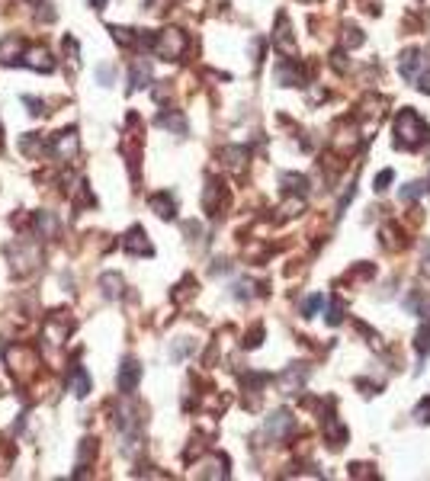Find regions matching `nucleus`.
Returning <instances> with one entry per match:
<instances>
[{
    "label": "nucleus",
    "instance_id": "nucleus-9",
    "mask_svg": "<svg viewBox=\"0 0 430 481\" xmlns=\"http://www.w3.org/2000/svg\"><path fill=\"white\" fill-rule=\"evenodd\" d=\"M138 382H141V366L135 363V359H126L119 369V391L122 395H132V391L138 388Z\"/></svg>",
    "mask_w": 430,
    "mask_h": 481
},
{
    "label": "nucleus",
    "instance_id": "nucleus-27",
    "mask_svg": "<svg viewBox=\"0 0 430 481\" xmlns=\"http://www.w3.org/2000/svg\"><path fill=\"white\" fill-rule=\"evenodd\" d=\"M389 183H391V170H382V173L376 177V190L385 192V190H389Z\"/></svg>",
    "mask_w": 430,
    "mask_h": 481
},
{
    "label": "nucleus",
    "instance_id": "nucleus-16",
    "mask_svg": "<svg viewBox=\"0 0 430 481\" xmlns=\"http://www.w3.org/2000/svg\"><path fill=\"white\" fill-rule=\"evenodd\" d=\"M148 81H151V71H148V64H145V61L135 64V68H132V77H128V90L148 87Z\"/></svg>",
    "mask_w": 430,
    "mask_h": 481
},
{
    "label": "nucleus",
    "instance_id": "nucleus-1",
    "mask_svg": "<svg viewBox=\"0 0 430 481\" xmlns=\"http://www.w3.org/2000/svg\"><path fill=\"white\" fill-rule=\"evenodd\" d=\"M6 260H10V269L16 276H32L39 267H42V247L32 241H13L4 247Z\"/></svg>",
    "mask_w": 430,
    "mask_h": 481
},
{
    "label": "nucleus",
    "instance_id": "nucleus-5",
    "mask_svg": "<svg viewBox=\"0 0 430 481\" xmlns=\"http://www.w3.org/2000/svg\"><path fill=\"white\" fill-rule=\"evenodd\" d=\"M68 333H71V318L64 311H55L48 321H45V331H42V337H45V343L48 346H61L64 340H68Z\"/></svg>",
    "mask_w": 430,
    "mask_h": 481
},
{
    "label": "nucleus",
    "instance_id": "nucleus-20",
    "mask_svg": "<svg viewBox=\"0 0 430 481\" xmlns=\"http://www.w3.org/2000/svg\"><path fill=\"white\" fill-rule=\"evenodd\" d=\"M289 427H292V417H289V414H273L267 420V433L270 436H280L282 430H289Z\"/></svg>",
    "mask_w": 430,
    "mask_h": 481
},
{
    "label": "nucleus",
    "instance_id": "nucleus-34",
    "mask_svg": "<svg viewBox=\"0 0 430 481\" xmlns=\"http://www.w3.org/2000/svg\"><path fill=\"white\" fill-rule=\"evenodd\" d=\"M0 138H4V125H0Z\"/></svg>",
    "mask_w": 430,
    "mask_h": 481
},
{
    "label": "nucleus",
    "instance_id": "nucleus-31",
    "mask_svg": "<svg viewBox=\"0 0 430 481\" xmlns=\"http://www.w3.org/2000/svg\"><path fill=\"white\" fill-rule=\"evenodd\" d=\"M414 81H417V87H421L424 93H430V71H424V74H417Z\"/></svg>",
    "mask_w": 430,
    "mask_h": 481
},
{
    "label": "nucleus",
    "instance_id": "nucleus-19",
    "mask_svg": "<svg viewBox=\"0 0 430 481\" xmlns=\"http://www.w3.org/2000/svg\"><path fill=\"white\" fill-rule=\"evenodd\" d=\"M417 64H421V55H417V51H404L398 68H401V74L408 77V81H414V77H417Z\"/></svg>",
    "mask_w": 430,
    "mask_h": 481
},
{
    "label": "nucleus",
    "instance_id": "nucleus-3",
    "mask_svg": "<svg viewBox=\"0 0 430 481\" xmlns=\"http://www.w3.org/2000/svg\"><path fill=\"white\" fill-rule=\"evenodd\" d=\"M395 132H398V145L401 148H414L417 141L424 138V122L421 115L414 113V109H401V113L395 115Z\"/></svg>",
    "mask_w": 430,
    "mask_h": 481
},
{
    "label": "nucleus",
    "instance_id": "nucleus-22",
    "mask_svg": "<svg viewBox=\"0 0 430 481\" xmlns=\"http://www.w3.org/2000/svg\"><path fill=\"white\" fill-rule=\"evenodd\" d=\"M321 308H324V295H308V301H305V308H302V311H305V318H314Z\"/></svg>",
    "mask_w": 430,
    "mask_h": 481
},
{
    "label": "nucleus",
    "instance_id": "nucleus-24",
    "mask_svg": "<svg viewBox=\"0 0 430 481\" xmlns=\"http://www.w3.org/2000/svg\"><path fill=\"white\" fill-rule=\"evenodd\" d=\"M417 350H421V353L430 350V321L421 327V331H417Z\"/></svg>",
    "mask_w": 430,
    "mask_h": 481
},
{
    "label": "nucleus",
    "instance_id": "nucleus-11",
    "mask_svg": "<svg viewBox=\"0 0 430 481\" xmlns=\"http://www.w3.org/2000/svg\"><path fill=\"white\" fill-rule=\"evenodd\" d=\"M68 391L74 398H87L90 395V376H87V369L83 366H74L71 369V376H68Z\"/></svg>",
    "mask_w": 430,
    "mask_h": 481
},
{
    "label": "nucleus",
    "instance_id": "nucleus-6",
    "mask_svg": "<svg viewBox=\"0 0 430 481\" xmlns=\"http://www.w3.org/2000/svg\"><path fill=\"white\" fill-rule=\"evenodd\" d=\"M19 64H26V68L39 71V74H51V71H55V55H51L45 45H32V48L23 51Z\"/></svg>",
    "mask_w": 430,
    "mask_h": 481
},
{
    "label": "nucleus",
    "instance_id": "nucleus-25",
    "mask_svg": "<svg viewBox=\"0 0 430 481\" xmlns=\"http://www.w3.org/2000/svg\"><path fill=\"white\" fill-rule=\"evenodd\" d=\"M113 77H116V71L109 68V64H100V68H96V81H100L103 87H109V83H113Z\"/></svg>",
    "mask_w": 430,
    "mask_h": 481
},
{
    "label": "nucleus",
    "instance_id": "nucleus-12",
    "mask_svg": "<svg viewBox=\"0 0 430 481\" xmlns=\"http://www.w3.org/2000/svg\"><path fill=\"white\" fill-rule=\"evenodd\" d=\"M122 289H126V282H122L119 273H103V276H100V292H103V299H109V301L119 299Z\"/></svg>",
    "mask_w": 430,
    "mask_h": 481
},
{
    "label": "nucleus",
    "instance_id": "nucleus-18",
    "mask_svg": "<svg viewBox=\"0 0 430 481\" xmlns=\"http://www.w3.org/2000/svg\"><path fill=\"white\" fill-rule=\"evenodd\" d=\"M158 125L173 128L177 135H183V132H186V119H183L180 113H160V115H158Z\"/></svg>",
    "mask_w": 430,
    "mask_h": 481
},
{
    "label": "nucleus",
    "instance_id": "nucleus-28",
    "mask_svg": "<svg viewBox=\"0 0 430 481\" xmlns=\"http://www.w3.org/2000/svg\"><path fill=\"white\" fill-rule=\"evenodd\" d=\"M421 186H417V183H408V186H404V190H401V199H408V202H411V199H417V196H421Z\"/></svg>",
    "mask_w": 430,
    "mask_h": 481
},
{
    "label": "nucleus",
    "instance_id": "nucleus-14",
    "mask_svg": "<svg viewBox=\"0 0 430 481\" xmlns=\"http://www.w3.org/2000/svg\"><path fill=\"white\" fill-rule=\"evenodd\" d=\"M151 209L158 212L160 218H167V222H170V218L177 215V205H173V196H167V192H158V196H151Z\"/></svg>",
    "mask_w": 430,
    "mask_h": 481
},
{
    "label": "nucleus",
    "instance_id": "nucleus-13",
    "mask_svg": "<svg viewBox=\"0 0 430 481\" xmlns=\"http://www.w3.org/2000/svg\"><path fill=\"white\" fill-rule=\"evenodd\" d=\"M36 234L42 237V241L58 234V218L51 215V212H36Z\"/></svg>",
    "mask_w": 430,
    "mask_h": 481
},
{
    "label": "nucleus",
    "instance_id": "nucleus-17",
    "mask_svg": "<svg viewBox=\"0 0 430 481\" xmlns=\"http://www.w3.org/2000/svg\"><path fill=\"white\" fill-rule=\"evenodd\" d=\"M42 138H39L36 132H29V135H23V138H19V151L23 154H29V157H39V154H42Z\"/></svg>",
    "mask_w": 430,
    "mask_h": 481
},
{
    "label": "nucleus",
    "instance_id": "nucleus-30",
    "mask_svg": "<svg viewBox=\"0 0 430 481\" xmlns=\"http://www.w3.org/2000/svg\"><path fill=\"white\" fill-rule=\"evenodd\" d=\"M64 51H68V61H77V45H74V38H64Z\"/></svg>",
    "mask_w": 430,
    "mask_h": 481
},
{
    "label": "nucleus",
    "instance_id": "nucleus-26",
    "mask_svg": "<svg viewBox=\"0 0 430 481\" xmlns=\"http://www.w3.org/2000/svg\"><path fill=\"white\" fill-rule=\"evenodd\" d=\"M23 106H29L32 115H45V103L36 100V96H23Z\"/></svg>",
    "mask_w": 430,
    "mask_h": 481
},
{
    "label": "nucleus",
    "instance_id": "nucleus-10",
    "mask_svg": "<svg viewBox=\"0 0 430 481\" xmlns=\"http://www.w3.org/2000/svg\"><path fill=\"white\" fill-rule=\"evenodd\" d=\"M126 250H128V254H135V257H151L154 254L151 241L145 237V231H141V228H132L126 234Z\"/></svg>",
    "mask_w": 430,
    "mask_h": 481
},
{
    "label": "nucleus",
    "instance_id": "nucleus-15",
    "mask_svg": "<svg viewBox=\"0 0 430 481\" xmlns=\"http://www.w3.org/2000/svg\"><path fill=\"white\" fill-rule=\"evenodd\" d=\"M93 455H96V440L87 436V440H81V449H77V468H81L77 475H83V468H87V462L93 459Z\"/></svg>",
    "mask_w": 430,
    "mask_h": 481
},
{
    "label": "nucleus",
    "instance_id": "nucleus-8",
    "mask_svg": "<svg viewBox=\"0 0 430 481\" xmlns=\"http://www.w3.org/2000/svg\"><path fill=\"white\" fill-rule=\"evenodd\" d=\"M26 51V38L19 32H10L6 38H0V64H19Z\"/></svg>",
    "mask_w": 430,
    "mask_h": 481
},
{
    "label": "nucleus",
    "instance_id": "nucleus-35",
    "mask_svg": "<svg viewBox=\"0 0 430 481\" xmlns=\"http://www.w3.org/2000/svg\"><path fill=\"white\" fill-rule=\"evenodd\" d=\"M32 4H36V0H32Z\"/></svg>",
    "mask_w": 430,
    "mask_h": 481
},
{
    "label": "nucleus",
    "instance_id": "nucleus-7",
    "mask_svg": "<svg viewBox=\"0 0 430 481\" xmlns=\"http://www.w3.org/2000/svg\"><path fill=\"white\" fill-rule=\"evenodd\" d=\"M77 148H81V141H77V132H74V128H68V132H61V135H55V138H51L48 151L55 154L61 164H68V160L77 157Z\"/></svg>",
    "mask_w": 430,
    "mask_h": 481
},
{
    "label": "nucleus",
    "instance_id": "nucleus-33",
    "mask_svg": "<svg viewBox=\"0 0 430 481\" xmlns=\"http://www.w3.org/2000/svg\"><path fill=\"white\" fill-rule=\"evenodd\" d=\"M103 4H106V0H90V6H103Z\"/></svg>",
    "mask_w": 430,
    "mask_h": 481
},
{
    "label": "nucleus",
    "instance_id": "nucleus-2",
    "mask_svg": "<svg viewBox=\"0 0 430 481\" xmlns=\"http://www.w3.org/2000/svg\"><path fill=\"white\" fill-rule=\"evenodd\" d=\"M4 363H6V369H10L16 378H29L32 372H36L39 359H36V353H32L26 343H6L4 346Z\"/></svg>",
    "mask_w": 430,
    "mask_h": 481
},
{
    "label": "nucleus",
    "instance_id": "nucleus-4",
    "mask_svg": "<svg viewBox=\"0 0 430 481\" xmlns=\"http://www.w3.org/2000/svg\"><path fill=\"white\" fill-rule=\"evenodd\" d=\"M151 48L158 51L160 58H167V61H177V58H183V51H186V32H180V29H164L158 38H154Z\"/></svg>",
    "mask_w": 430,
    "mask_h": 481
},
{
    "label": "nucleus",
    "instance_id": "nucleus-32",
    "mask_svg": "<svg viewBox=\"0 0 430 481\" xmlns=\"http://www.w3.org/2000/svg\"><path fill=\"white\" fill-rule=\"evenodd\" d=\"M421 273H424V276H427V279H430V260H424V263H421Z\"/></svg>",
    "mask_w": 430,
    "mask_h": 481
},
{
    "label": "nucleus",
    "instance_id": "nucleus-29",
    "mask_svg": "<svg viewBox=\"0 0 430 481\" xmlns=\"http://www.w3.org/2000/svg\"><path fill=\"white\" fill-rule=\"evenodd\" d=\"M417 420L430 423V398H427V401H421V404H417Z\"/></svg>",
    "mask_w": 430,
    "mask_h": 481
},
{
    "label": "nucleus",
    "instance_id": "nucleus-21",
    "mask_svg": "<svg viewBox=\"0 0 430 481\" xmlns=\"http://www.w3.org/2000/svg\"><path fill=\"white\" fill-rule=\"evenodd\" d=\"M193 350H196V343H193V340H177V343L170 346V356L173 359H186Z\"/></svg>",
    "mask_w": 430,
    "mask_h": 481
},
{
    "label": "nucleus",
    "instance_id": "nucleus-23",
    "mask_svg": "<svg viewBox=\"0 0 430 481\" xmlns=\"http://www.w3.org/2000/svg\"><path fill=\"white\" fill-rule=\"evenodd\" d=\"M116 36V42L119 45H135V36H132V29H122V26H113V29H109Z\"/></svg>",
    "mask_w": 430,
    "mask_h": 481
}]
</instances>
